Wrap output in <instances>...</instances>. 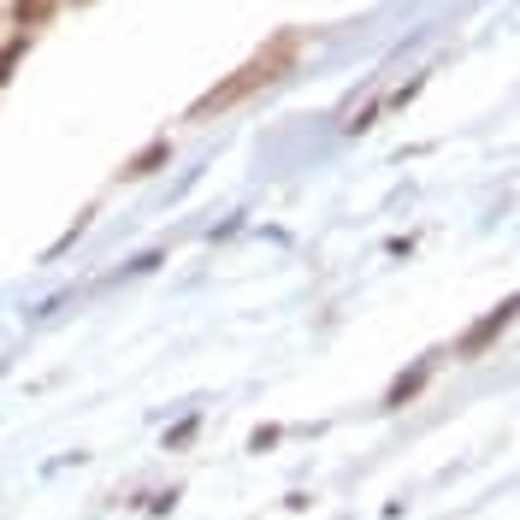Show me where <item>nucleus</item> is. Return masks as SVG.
I'll use <instances>...</instances> for the list:
<instances>
[{"label":"nucleus","mask_w":520,"mask_h":520,"mask_svg":"<svg viewBox=\"0 0 520 520\" xmlns=\"http://www.w3.org/2000/svg\"><path fill=\"white\" fill-rule=\"evenodd\" d=\"M48 12H54V0H12V18L18 24H42Z\"/></svg>","instance_id":"nucleus-5"},{"label":"nucleus","mask_w":520,"mask_h":520,"mask_svg":"<svg viewBox=\"0 0 520 520\" xmlns=\"http://www.w3.org/2000/svg\"><path fill=\"white\" fill-rule=\"evenodd\" d=\"M509 325H515V296H503L491 314H479V320L467 325V331H461V343H455V355H461V361H479V355H485V349L509 331Z\"/></svg>","instance_id":"nucleus-2"},{"label":"nucleus","mask_w":520,"mask_h":520,"mask_svg":"<svg viewBox=\"0 0 520 520\" xmlns=\"http://www.w3.org/2000/svg\"><path fill=\"white\" fill-rule=\"evenodd\" d=\"M195 432H201V420H195V414H190L184 426H172V432H166V450H184V444H190Z\"/></svg>","instance_id":"nucleus-6"},{"label":"nucleus","mask_w":520,"mask_h":520,"mask_svg":"<svg viewBox=\"0 0 520 520\" xmlns=\"http://www.w3.org/2000/svg\"><path fill=\"white\" fill-rule=\"evenodd\" d=\"M290 60H296V36H278V42H272L266 54H255V60L243 65V71H231V77H225L219 89H207V95L195 101V107H190V113H184V119H190V125H201V119H213V113H225V107H237L243 95H255L260 83H272V77H278V71H284V65H290Z\"/></svg>","instance_id":"nucleus-1"},{"label":"nucleus","mask_w":520,"mask_h":520,"mask_svg":"<svg viewBox=\"0 0 520 520\" xmlns=\"http://www.w3.org/2000/svg\"><path fill=\"white\" fill-rule=\"evenodd\" d=\"M426 379H432V361H420V367H414V373H402V379H396V385H390V408H402V402H414V396H420V390H426Z\"/></svg>","instance_id":"nucleus-4"},{"label":"nucleus","mask_w":520,"mask_h":520,"mask_svg":"<svg viewBox=\"0 0 520 520\" xmlns=\"http://www.w3.org/2000/svg\"><path fill=\"white\" fill-rule=\"evenodd\" d=\"M420 83H426V77H414V83H402V89H396V95H390V107H408V101H414V95H420Z\"/></svg>","instance_id":"nucleus-7"},{"label":"nucleus","mask_w":520,"mask_h":520,"mask_svg":"<svg viewBox=\"0 0 520 520\" xmlns=\"http://www.w3.org/2000/svg\"><path fill=\"white\" fill-rule=\"evenodd\" d=\"M160 166H172V142H166V136H154V142H148V148H142V154L130 160L125 178H154Z\"/></svg>","instance_id":"nucleus-3"}]
</instances>
